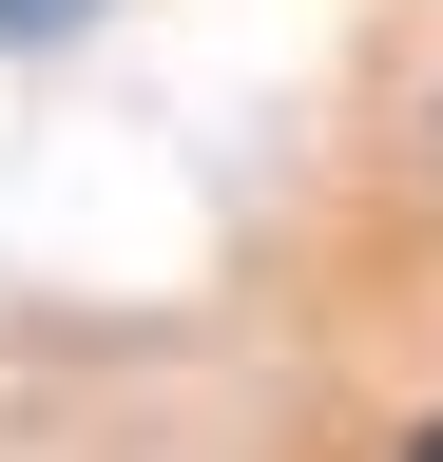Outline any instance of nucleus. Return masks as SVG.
Instances as JSON below:
<instances>
[{
  "instance_id": "1",
  "label": "nucleus",
  "mask_w": 443,
  "mask_h": 462,
  "mask_svg": "<svg viewBox=\"0 0 443 462\" xmlns=\"http://www.w3.org/2000/svg\"><path fill=\"white\" fill-rule=\"evenodd\" d=\"M59 20H78V0H0V39H59Z\"/></svg>"
}]
</instances>
